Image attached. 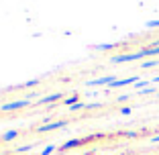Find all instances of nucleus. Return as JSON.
<instances>
[{"instance_id": "3", "label": "nucleus", "mask_w": 159, "mask_h": 155, "mask_svg": "<svg viewBox=\"0 0 159 155\" xmlns=\"http://www.w3.org/2000/svg\"><path fill=\"white\" fill-rule=\"evenodd\" d=\"M67 125V121H55V122H47L37 127V133H47V131H57V129H63Z\"/></svg>"}, {"instance_id": "20", "label": "nucleus", "mask_w": 159, "mask_h": 155, "mask_svg": "<svg viewBox=\"0 0 159 155\" xmlns=\"http://www.w3.org/2000/svg\"><path fill=\"white\" fill-rule=\"evenodd\" d=\"M151 141H153V143H159V135H155L153 139H151Z\"/></svg>"}, {"instance_id": "18", "label": "nucleus", "mask_w": 159, "mask_h": 155, "mask_svg": "<svg viewBox=\"0 0 159 155\" xmlns=\"http://www.w3.org/2000/svg\"><path fill=\"white\" fill-rule=\"evenodd\" d=\"M31 149H33V145H25V147H19L16 153H27V151H31Z\"/></svg>"}, {"instance_id": "8", "label": "nucleus", "mask_w": 159, "mask_h": 155, "mask_svg": "<svg viewBox=\"0 0 159 155\" xmlns=\"http://www.w3.org/2000/svg\"><path fill=\"white\" fill-rule=\"evenodd\" d=\"M141 51H143V57H157L159 55V47H145Z\"/></svg>"}, {"instance_id": "21", "label": "nucleus", "mask_w": 159, "mask_h": 155, "mask_svg": "<svg viewBox=\"0 0 159 155\" xmlns=\"http://www.w3.org/2000/svg\"><path fill=\"white\" fill-rule=\"evenodd\" d=\"M157 96H159V92H157Z\"/></svg>"}, {"instance_id": "2", "label": "nucleus", "mask_w": 159, "mask_h": 155, "mask_svg": "<svg viewBox=\"0 0 159 155\" xmlns=\"http://www.w3.org/2000/svg\"><path fill=\"white\" fill-rule=\"evenodd\" d=\"M137 59H143V51H137V53H120V55H114V57H112V63H126V61H137Z\"/></svg>"}, {"instance_id": "11", "label": "nucleus", "mask_w": 159, "mask_h": 155, "mask_svg": "<svg viewBox=\"0 0 159 155\" xmlns=\"http://www.w3.org/2000/svg\"><path fill=\"white\" fill-rule=\"evenodd\" d=\"M16 137H19V131H8V133H4V135H2V141H12V139H16Z\"/></svg>"}, {"instance_id": "15", "label": "nucleus", "mask_w": 159, "mask_h": 155, "mask_svg": "<svg viewBox=\"0 0 159 155\" xmlns=\"http://www.w3.org/2000/svg\"><path fill=\"white\" fill-rule=\"evenodd\" d=\"M82 108H88V104L86 102H78V104H74V106H70V110H82Z\"/></svg>"}, {"instance_id": "7", "label": "nucleus", "mask_w": 159, "mask_h": 155, "mask_svg": "<svg viewBox=\"0 0 159 155\" xmlns=\"http://www.w3.org/2000/svg\"><path fill=\"white\" fill-rule=\"evenodd\" d=\"M59 98H61V92H55V94H49V96H45V98L37 100V106H45V104H53L55 100H59Z\"/></svg>"}, {"instance_id": "13", "label": "nucleus", "mask_w": 159, "mask_h": 155, "mask_svg": "<svg viewBox=\"0 0 159 155\" xmlns=\"http://www.w3.org/2000/svg\"><path fill=\"white\" fill-rule=\"evenodd\" d=\"M157 63H159V59H149V61H143L141 67H143V70H149V67H155Z\"/></svg>"}, {"instance_id": "6", "label": "nucleus", "mask_w": 159, "mask_h": 155, "mask_svg": "<svg viewBox=\"0 0 159 155\" xmlns=\"http://www.w3.org/2000/svg\"><path fill=\"white\" fill-rule=\"evenodd\" d=\"M90 139H94V137H86V139H71V141H66L63 145H61V149H71V147H80L84 145L86 141H90Z\"/></svg>"}, {"instance_id": "9", "label": "nucleus", "mask_w": 159, "mask_h": 155, "mask_svg": "<svg viewBox=\"0 0 159 155\" xmlns=\"http://www.w3.org/2000/svg\"><path fill=\"white\" fill-rule=\"evenodd\" d=\"M37 84H39V80H31V82H27V84H20V86H12L10 90H20V88H37Z\"/></svg>"}, {"instance_id": "19", "label": "nucleus", "mask_w": 159, "mask_h": 155, "mask_svg": "<svg viewBox=\"0 0 159 155\" xmlns=\"http://www.w3.org/2000/svg\"><path fill=\"white\" fill-rule=\"evenodd\" d=\"M151 84H159V75H155L153 80H151Z\"/></svg>"}, {"instance_id": "12", "label": "nucleus", "mask_w": 159, "mask_h": 155, "mask_svg": "<svg viewBox=\"0 0 159 155\" xmlns=\"http://www.w3.org/2000/svg\"><path fill=\"white\" fill-rule=\"evenodd\" d=\"M149 84H151V80H139V82L135 84V90H139V92H141V90L149 88Z\"/></svg>"}, {"instance_id": "4", "label": "nucleus", "mask_w": 159, "mask_h": 155, "mask_svg": "<svg viewBox=\"0 0 159 155\" xmlns=\"http://www.w3.org/2000/svg\"><path fill=\"white\" fill-rule=\"evenodd\" d=\"M137 82H139V75H131V78H125V80H114L108 88H122L126 84H137Z\"/></svg>"}, {"instance_id": "5", "label": "nucleus", "mask_w": 159, "mask_h": 155, "mask_svg": "<svg viewBox=\"0 0 159 155\" xmlns=\"http://www.w3.org/2000/svg\"><path fill=\"white\" fill-rule=\"evenodd\" d=\"M116 80V78H114V75H104V78H98V80H90V82H86V86H90V88H92V86H102V84H112V82Z\"/></svg>"}, {"instance_id": "10", "label": "nucleus", "mask_w": 159, "mask_h": 155, "mask_svg": "<svg viewBox=\"0 0 159 155\" xmlns=\"http://www.w3.org/2000/svg\"><path fill=\"white\" fill-rule=\"evenodd\" d=\"M116 47V43H102V45H94L96 51H106V49H114Z\"/></svg>"}, {"instance_id": "17", "label": "nucleus", "mask_w": 159, "mask_h": 155, "mask_svg": "<svg viewBox=\"0 0 159 155\" xmlns=\"http://www.w3.org/2000/svg\"><path fill=\"white\" fill-rule=\"evenodd\" d=\"M155 27H159V19H155V21H147V29H155Z\"/></svg>"}, {"instance_id": "1", "label": "nucleus", "mask_w": 159, "mask_h": 155, "mask_svg": "<svg viewBox=\"0 0 159 155\" xmlns=\"http://www.w3.org/2000/svg\"><path fill=\"white\" fill-rule=\"evenodd\" d=\"M29 104H31V100H29V98H25V100H14V102H4L2 106H0V110H2V112H10V110H20V108L29 106Z\"/></svg>"}, {"instance_id": "16", "label": "nucleus", "mask_w": 159, "mask_h": 155, "mask_svg": "<svg viewBox=\"0 0 159 155\" xmlns=\"http://www.w3.org/2000/svg\"><path fill=\"white\" fill-rule=\"evenodd\" d=\"M53 151H55V145H47V147H45V149H43V151H41V155H51V153H53Z\"/></svg>"}, {"instance_id": "14", "label": "nucleus", "mask_w": 159, "mask_h": 155, "mask_svg": "<svg viewBox=\"0 0 159 155\" xmlns=\"http://www.w3.org/2000/svg\"><path fill=\"white\" fill-rule=\"evenodd\" d=\"M75 100H78V96H70L67 100H63V104H66V106H74V104H78Z\"/></svg>"}]
</instances>
